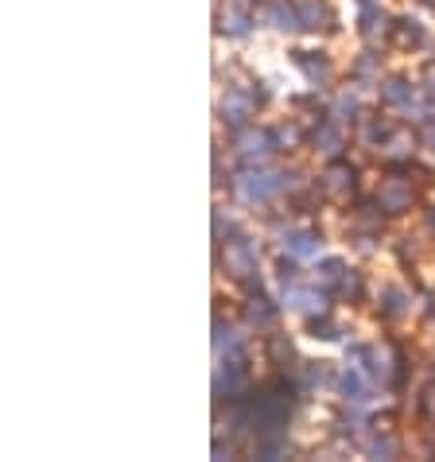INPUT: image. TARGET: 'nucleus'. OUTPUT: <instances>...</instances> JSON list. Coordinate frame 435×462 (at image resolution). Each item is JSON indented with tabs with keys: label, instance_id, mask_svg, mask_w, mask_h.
<instances>
[]
</instances>
